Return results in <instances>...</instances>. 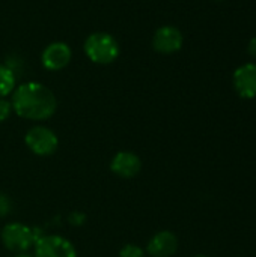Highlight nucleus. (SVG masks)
I'll list each match as a JSON object with an SVG mask.
<instances>
[{
    "label": "nucleus",
    "mask_w": 256,
    "mask_h": 257,
    "mask_svg": "<svg viewBox=\"0 0 256 257\" xmlns=\"http://www.w3.org/2000/svg\"><path fill=\"white\" fill-rule=\"evenodd\" d=\"M11 211V200L8 196L5 194H0V217H5L8 215Z\"/></svg>",
    "instance_id": "nucleus-14"
},
{
    "label": "nucleus",
    "mask_w": 256,
    "mask_h": 257,
    "mask_svg": "<svg viewBox=\"0 0 256 257\" xmlns=\"http://www.w3.org/2000/svg\"><path fill=\"white\" fill-rule=\"evenodd\" d=\"M232 84L235 92L244 98L252 99L256 96V63L249 62L235 69L232 75Z\"/></svg>",
    "instance_id": "nucleus-8"
},
{
    "label": "nucleus",
    "mask_w": 256,
    "mask_h": 257,
    "mask_svg": "<svg viewBox=\"0 0 256 257\" xmlns=\"http://www.w3.org/2000/svg\"><path fill=\"white\" fill-rule=\"evenodd\" d=\"M15 257H33V256H29V254H26V253H21V254H17Z\"/></svg>",
    "instance_id": "nucleus-16"
},
{
    "label": "nucleus",
    "mask_w": 256,
    "mask_h": 257,
    "mask_svg": "<svg viewBox=\"0 0 256 257\" xmlns=\"http://www.w3.org/2000/svg\"><path fill=\"white\" fill-rule=\"evenodd\" d=\"M36 233V229H32L23 223H8L0 230V239L8 251L21 254L35 245L39 238Z\"/></svg>",
    "instance_id": "nucleus-3"
},
{
    "label": "nucleus",
    "mask_w": 256,
    "mask_h": 257,
    "mask_svg": "<svg viewBox=\"0 0 256 257\" xmlns=\"http://www.w3.org/2000/svg\"><path fill=\"white\" fill-rule=\"evenodd\" d=\"M146 251L136 245V244H127L119 250V257H145Z\"/></svg>",
    "instance_id": "nucleus-12"
},
{
    "label": "nucleus",
    "mask_w": 256,
    "mask_h": 257,
    "mask_svg": "<svg viewBox=\"0 0 256 257\" xmlns=\"http://www.w3.org/2000/svg\"><path fill=\"white\" fill-rule=\"evenodd\" d=\"M33 257H77L74 244L59 235H44L39 236L33 245Z\"/></svg>",
    "instance_id": "nucleus-5"
},
{
    "label": "nucleus",
    "mask_w": 256,
    "mask_h": 257,
    "mask_svg": "<svg viewBox=\"0 0 256 257\" xmlns=\"http://www.w3.org/2000/svg\"><path fill=\"white\" fill-rule=\"evenodd\" d=\"M178 250V238L170 230L157 232L146 245V253L151 257H172Z\"/></svg>",
    "instance_id": "nucleus-10"
},
{
    "label": "nucleus",
    "mask_w": 256,
    "mask_h": 257,
    "mask_svg": "<svg viewBox=\"0 0 256 257\" xmlns=\"http://www.w3.org/2000/svg\"><path fill=\"white\" fill-rule=\"evenodd\" d=\"M247 53H249L252 57H255L256 59V36L249 41V44H247Z\"/></svg>",
    "instance_id": "nucleus-15"
},
{
    "label": "nucleus",
    "mask_w": 256,
    "mask_h": 257,
    "mask_svg": "<svg viewBox=\"0 0 256 257\" xmlns=\"http://www.w3.org/2000/svg\"><path fill=\"white\" fill-rule=\"evenodd\" d=\"M83 50L86 57L97 65H110L121 54V47L118 39L107 32L91 33L84 39Z\"/></svg>",
    "instance_id": "nucleus-2"
},
{
    "label": "nucleus",
    "mask_w": 256,
    "mask_h": 257,
    "mask_svg": "<svg viewBox=\"0 0 256 257\" xmlns=\"http://www.w3.org/2000/svg\"><path fill=\"white\" fill-rule=\"evenodd\" d=\"M17 87V78L12 71L5 63H0V98H6Z\"/></svg>",
    "instance_id": "nucleus-11"
},
{
    "label": "nucleus",
    "mask_w": 256,
    "mask_h": 257,
    "mask_svg": "<svg viewBox=\"0 0 256 257\" xmlns=\"http://www.w3.org/2000/svg\"><path fill=\"white\" fill-rule=\"evenodd\" d=\"M72 59V50L66 42L56 41L48 44L41 53V63L47 71H62L69 65Z\"/></svg>",
    "instance_id": "nucleus-6"
},
{
    "label": "nucleus",
    "mask_w": 256,
    "mask_h": 257,
    "mask_svg": "<svg viewBox=\"0 0 256 257\" xmlns=\"http://www.w3.org/2000/svg\"><path fill=\"white\" fill-rule=\"evenodd\" d=\"M193 257H210V256H207V254H196V256H193Z\"/></svg>",
    "instance_id": "nucleus-17"
},
{
    "label": "nucleus",
    "mask_w": 256,
    "mask_h": 257,
    "mask_svg": "<svg viewBox=\"0 0 256 257\" xmlns=\"http://www.w3.org/2000/svg\"><path fill=\"white\" fill-rule=\"evenodd\" d=\"M11 96L12 111L26 120L44 122L57 110L54 93L45 84L38 81H27L17 86Z\"/></svg>",
    "instance_id": "nucleus-1"
},
{
    "label": "nucleus",
    "mask_w": 256,
    "mask_h": 257,
    "mask_svg": "<svg viewBox=\"0 0 256 257\" xmlns=\"http://www.w3.org/2000/svg\"><path fill=\"white\" fill-rule=\"evenodd\" d=\"M184 36L175 26H161L154 32L152 48L160 54H174L181 50Z\"/></svg>",
    "instance_id": "nucleus-7"
},
{
    "label": "nucleus",
    "mask_w": 256,
    "mask_h": 257,
    "mask_svg": "<svg viewBox=\"0 0 256 257\" xmlns=\"http://www.w3.org/2000/svg\"><path fill=\"white\" fill-rule=\"evenodd\" d=\"M12 104L6 98H0V123L8 120L12 114Z\"/></svg>",
    "instance_id": "nucleus-13"
},
{
    "label": "nucleus",
    "mask_w": 256,
    "mask_h": 257,
    "mask_svg": "<svg viewBox=\"0 0 256 257\" xmlns=\"http://www.w3.org/2000/svg\"><path fill=\"white\" fill-rule=\"evenodd\" d=\"M110 170L118 178L122 179H131L137 176L142 170V160L139 155L130 151H121L115 154V157L110 161Z\"/></svg>",
    "instance_id": "nucleus-9"
},
{
    "label": "nucleus",
    "mask_w": 256,
    "mask_h": 257,
    "mask_svg": "<svg viewBox=\"0 0 256 257\" xmlns=\"http://www.w3.org/2000/svg\"><path fill=\"white\" fill-rule=\"evenodd\" d=\"M24 143L33 155L50 157L59 148V137L51 128L44 125H35L27 130L24 136Z\"/></svg>",
    "instance_id": "nucleus-4"
}]
</instances>
